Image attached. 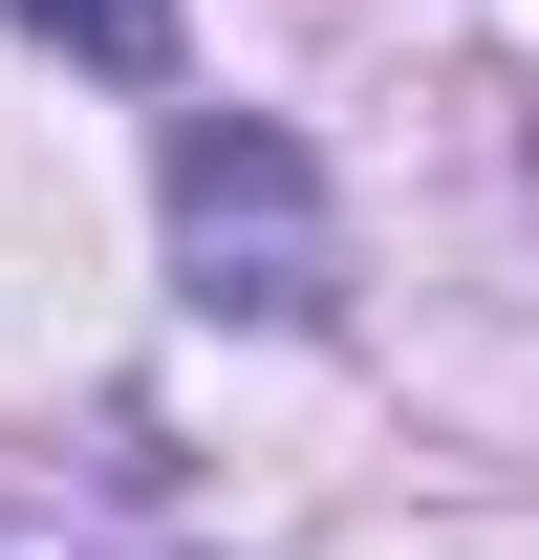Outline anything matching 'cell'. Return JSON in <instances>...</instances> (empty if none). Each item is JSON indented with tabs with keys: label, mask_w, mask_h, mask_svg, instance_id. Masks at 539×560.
<instances>
[{
	"label": "cell",
	"mask_w": 539,
	"mask_h": 560,
	"mask_svg": "<svg viewBox=\"0 0 539 560\" xmlns=\"http://www.w3.org/2000/svg\"><path fill=\"white\" fill-rule=\"evenodd\" d=\"M173 280H195L216 324H324L345 215H324V173H302L280 108H195L173 130Z\"/></svg>",
	"instance_id": "cell-1"
},
{
	"label": "cell",
	"mask_w": 539,
	"mask_h": 560,
	"mask_svg": "<svg viewBox=\"0 0 539 560\" xmlns=\"http://www.w3.org/2000/svg\"><path fill=\"white\" fill-rule=\"evenodd\" d=\"M22 22H44L66 66H108V86H151V66H173V0H22Z\"/></svg>",
	"instance_id": "cell-2"
}]
</instances>
